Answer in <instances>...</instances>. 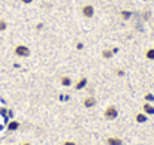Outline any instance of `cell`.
<instances>
[{"mask_svg":"<svg viewBox=\"0 0 154 145\" xmlns=\"http://www.w3.org/2000/svg\"><path fill=\"white\" fill-rule=\"evenodd\" d=\"M118 114H120L118 106H115V105H108V106L105 108V111H103V118L108 120V121H114V120L118 118Z\"/></svg>","mask_w":154,"mask_h":145,"instance_id":"obj_1","label":"cell"},{"mask_svg":"<svg viewBox=\"0 0 154 145\" xmlns=\"http://www.w3.org/2000/svg\"><path fill=\"white\" fill-rule=\"evenodd\" d=\"M14 52H15V55L20 57V58H27V57L32 55L30 47H27V45H24V44H18V45L14 48Z\"/></svg>","mask_w":154,"mask_h":145,"instance_id":"obj_2","label":"cell"},{"mask_svg":"<svg viewBox=\"0 0 154 145\" xmlns=\"http://www.w3.org/2000/svg\"><path fill=\"white\" fill-rule=\"evenodd\" d=\"M94 14H96V9H94V6H93L91 3H85V5L81 6V15H82L84 18L90 20V18L94 17Z\"/></svg>","mask_w":154,"mask_h":145,"instance_id":"obj_3","label":"cell"},{"mask_svg":"<svg viewBox=\"0 0 154 145\" xmlns=\"http://www.w3.org/2000/svg\"><path fill=\"white\" fill-rule=\"evenodd\" d=\"M87 85H88V78H87L85 75H82L81 78H78V81H76V82H73V88H75V90H78V91H79V90H82V88H85Z\"/></svg>","mask_w":154,"mask_h":145,"instance_id":"obj_4","label":"cell"},{"mask_svg":"<svg viewBox=\"0 0 154 145\" xmlns=\"http://www.w3.org/2000/svg\"><path fill=\"white\" fill-rule=\"evenodd\" d=\"M58 82H60V85L64 87V88L73 87V79H72V76H69V75H61L60 79H58Z\"/></svg>","mask_w":154,"mask_h":145,"instance_id":"obj_5","label":"cell"},{"mask_svg":"<svg viewBox=\"0 0 154 145\" xmlns=\"http://www.w3.org/2000/svg\"><path fill=\"white\" fill-rule=\"evenodd\" d=\"M96 105H97V99L94 96H87V97H84V100H82V106L87 108V109H91Z\"/></svg>","mask_w":154,"mask_h":145,"instance_id":"obj_6","label":"cell"},{"mask_svg":"<svg viewBox=\"0 0 154 145\" xmlns=\"http://www.w3.org/2000/svg\"><path fill=\"white\" fill-rule=\"evenodd\" d=\"M142 112L147 114L148 117H150V115H154V105L150 103V102H144V103H142Z\"/></svg>","mask_w":154,"mask_h":145,"instance_id":"obj_7","label":"cell"},{"mask_svg":"<svg viewBox=\"0 0 154 145\" xmlns=\"http://www.w3.org/2000/svg\"><path fill=\"white\" fill-rule=\"evenodd\" d=\"M135 121H136L138 124H144V123H147V121H148V115H147V114H144L142 111H139V112H136V114H135Z\"/></svg>","mask_w":154,"mask_h":145,"instance_id":"obj_8","label":"cell"},{"mask_svg":"<svg viewBox=\"0 0 154 145\" xmlns=\"http://www.w3.org/2000/svg\"><path fill=\"white\" fill-rule=\"evenodd\" d=\"M105 142H106V145H124L123 139L118 136H108Z\"/></svg>","mask_w":154,"mask_h":145,"instance_id":"obj_9","label":"cell"},{"mask_svg":"<svg viewBox=\"0 0 154 145\" xmlns=\"http://www.w3.org/2000/svg\"><path fill=\"white\" fill-rule=\"evenodd\" d=\"M100 55H102L103 60H112L114 58V51H112V48H103L102 52H100Z\"/></svg>","mask_w":154,"mask_h":145,"instance_id":"obj_10","label":"cell"},{"mask_svg":"<svg viewBox=\"0 0 154 145\" xmlns=\"http://www.w3.org/2000/svg\"><path fill=\"white\" fill-rule=\"evenodd\" d=\"M20 127H21V123H20V121H17V120L9 121V123H8V126H6V129H8L9 132H17Z\"/></svg>","mask_w":154,"mask_h":145,"instance_id":"obj_11","label":"cell"},{"mask_svg":"<svg viewBox=\"0 0 154 145\" xmlns=\"http://www.w3.org/2000/svg\"><path fill=\"white\" fill-rule=\"evenodd\" d=\"M118 14H120V18L123 21H129L132 18V11H129V9H121Z\"/></svg>","mask_w":154,"mask_h":145,"instance_id":"obj_12","label":"cell"},{"mask_svg":"<svg viewBox=\"0 0 154 145\" xmlns=\"http://www.w3.org/2000/svg\"><path fill=\"white\" fill-rule=\"evenodd\" d=\"M144 57H145V60H148V61H154V47H148V48H145Z\"/></svg>","mask_w":154,"mask_h":145,"instance_id":"obj_13","label":"cell"},{"mask_svg":"<svg viewBox=\"0 0 154 145\" xmlns=\"http://www.w3.org/2000/svg\"><path fill=\"white\" fill-rule=\"evenodd\" d=\"M144 102L154 103V93H151V91H147V93L144 94Z\"/></svg>","mask_w":154,"mask_h":145,"instance_id":"obj_14","label":"cell"},{"mask_svg":"<svg viewBox=\"0 0 154 145\" xmlns=\"http://www.w3.org/2000/svg\"><path fill=\"white\" fill-rule=\"evenodd\" d=\"M115 75H117L118 78H123V76L126 75V69H124V67H117V69H115Z\"/></svg>","mask_w":154,"mask_h":145,"instance_id":"obj_15","label":"cell"},{"mask_svg":"<svg viewBox=\"0 0 154 145\" xmlns=\"http://www.w3.org/2000/svg\"><path fill=\"white\" fill-rule=\"evenodd\" d=\"M84 47H85V45H84V42H79V41H78V42H75V49H76V51H82Z\"/></svg>","mask_w":154,"mask_h":145,"instance_id":"obj_16","label":"cell"},{"mask_svg":"<svg viewBox=\"0 0 154 145\" xmlns=\"http://www.w3.org/2000/svg\"><path fill=\"white\" fill-rule=\"evenodd\" d=\"M8 29V23L5 20H0V32H5Z\"/></svg>","mask_w":154,"mask_h":145,"instance_id":"obj_17","label":"cell"},{"mask_svg":"<svg viewBox=\"0 0 154 145\" xmlns=\"http://www.w3.org/2000/svg\"><path fill=\"white\" fill-rule=\"evenodd\" d=\"M61 145H78V144H76L75 141H72V139H67V141H64Z\"/></svg>","mask_w":154,"mask_h":145,"instance_id":"obj_18","label":"cell"},{"mask_svg":"<svg viewBox=\"0 0 154 145\" xmlns=\"http://www.w3.org/2000/svg\"><path fill=\"white\" fill-rule=\"evenodd\" d=\"M21 3H24V5H30V3H33L35 0H20Z\"/></svg>","mask_w":154,"mask_h":145,"instance_id":"obj_19","label":"cell"},{"mask_svg":"<svg viewBox=\"0 0 154 145\" xmlns=\"http://www.w3.org/2000/svg\"><path fill=\"white\" fill-rule=\"evenodd\" d=\"M20 145H33L32 142H29V141H24V142H21Z\"/></svg>","mask_w":154,"mask_h":145,"instance_id":"obj_20","label":"cell"}]
</instances>
